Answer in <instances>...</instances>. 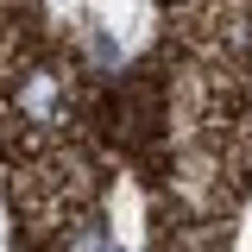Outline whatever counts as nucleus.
Returning <instances> with one entry per match:
<instances>
[{
	"mask_svg": "<svg viewBox=\"0 0 252 252\" xmlns=\"http://www.w3.org/2000/svg\"><path fill=\"white\" fill-rule=\"evenodd\" d=\"M101 246H107V240H101V227H94V220H82V227L69 233V252H101Z\"/></svg>",
	"mask_w": 252,
	"mask_h": 252,
	"instance_id": "1",
	"label": "nucleus"
}]
</instances>
